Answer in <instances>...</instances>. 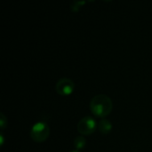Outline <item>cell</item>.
<instances>
[{
  "label": "cell",
  "mask_w": 152,
  "mask_h": 152,
  "mask_svg": "<svg viewBox=\"0 0 152 152\" xmlns=\"http://www.w3.org/2000/svg\"><path fill=\"white\" fill-rule=\"evenodd\" d=\"M113 109L111 99L105 94H98L90 102V110L98 118L107 117Z\"/></svg>",
  "instance_id": "cell-1"
},
{
  "label": "cell",
  "mask_w": 152,
  "mask_h": 152,
  "mask_svg": "<svg viewBox=\"0 0 152 152\" xmlns=\"http://www.w3.org/2000/svg\"><path fill=\"white\" fill-rule=\"evenodd\" d=\"M50 134V128L44 121L36 123L30 130V137L36 142H45Z\"/></svg>",
  "instance_id": "cell-2"
},
{
  "label": "cell",
  "mask_w": 152,
  "mask_h": 152,
  "mask_svg": "<svg viewBox=\"0 0 152 152\" xmlns=\"http://www.w3.org/2000/svg\"><path fill=\"white\" fill-rule=\"evenodd\" d=\"M97 127L98 124L96 123V120L90 116L83 118L77 123V131L82 135H89L93 134Z\"/></svg>",
  "instance_id": "cell-3"
},
{
  "label": "cell",
  "mask_w": 152,
  "mask_h": 152,
  "mask_svg": "<svg viewBox=\"0 0 152 152\" xmlns=\"http://www.w3.org/2000/svg\"><path fill=\"white\" fill-rule=\"evenodd\" d=\"M74 88H75L74 82L68 77H62L59 79L55 85V90L57 94L63 96L71 94Z\"/></svg>",
  "instance_id": "cell-4"
},
{
  "label": "cell",
  "mask_w": 152,
  "mask_h": 152,
  "mask_svg": "<svg viewBox=\"0 0 152 152\" xmlns=\"http://www.w3.org/2000/svg\"><path fill=\"white\" fill-rule=\"evenodd\" d=\"M98 129L102 134H108L112 129V124L109 119L102 118L98 123Z\"/></svg>",
  "instance_id": "cell-5"
},
{
  "label": "cell",
  "mask_w": 152,
  "mask_h": 152,
  "mask_svg": "<svg viewBox=\"0 0 152 152\" xmlns=\"http://www.w3.org/2000/svg\"><path fill=\"white\" fill-rule=\"evenodd\" d=\"M86 145V138L84 136H77V137L75 138L74 146L77 151L84 149Z\"/></svg>",
  "instance_id": "cell-6"
},
{
  "label": "cell",
  "mask_w": 152,
  "mask_h": 152,
  "mask_svg": "<svg viewBox=\"0 0 152 152\" xmlns=\"http://www.w3.org/2000/svg\"><path fill=\"white\" fill-rule=\"evenodd\" d=\"M0 126H1V129H4L7 126V118H5V116L4 115V113H1V118H0Z\"/></svg>",
  "instance_id": "cell-7"
},
{
  "label": "cell",
  "mask_w": 152,
  "mask_h": 152,
  "mask_svg": "<svg viewBox=\"0 0 152 152\" xmlns=\"http://www.w3.org/2000/svg\"><path fill=\"white\" fill-rule=\"evenodd\" d=\"M0 138H1V142H0V145L2 146L4 144V136H3V134H0Z\"/></svg>",
  "instance_id": "cell-8"
},
{
  "label": "cell",
  "mask_w": 152,
  "mask_h": 152,
  "mask_svg": "<svg viewBox=\"0 0 152 152\" xmlns=\"http://www.w3.org/2000/svg\"><path fill=\"white\" fill-rule=\"evenodd\" d=\"M70 152H80L79 151H70Z\"/></svg>",
  "instance_id": "cell-9"
}]
</instances>
